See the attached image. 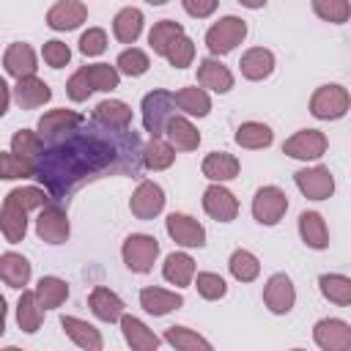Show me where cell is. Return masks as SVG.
<instances>
[{"label":"cell","instance_id":"cell-10","mask_svg":"<svg viewBox=\"0 0 351 351\" xmlns=\"http://www.w3.org/2000/svg\"><path fill=\"white\" fill-rule=\"evenodd\" d=\"M90 304H93V313L99 315V318H104V321H115L118 315H121V299L115 296V293H110V291H96L93 293V299H90Z\"/></svg>","mask_w":351,"mask_h":351},{"label":"cell","instance_id":"cell-34","mask_svg":"<svg viewBox=\"0 0 351 351\" xmlns=\"http://www.w3.org/2000/svg\"><path fill=\"white\" fill-rule=\"evenodd\" d=\"M44 58H47L52 66H60V63H66V60H69V49H66L60 41H49V44H47V49H44Z\"/></svg>","mask_w":351,"mask_h":351},{"label":"cell","instance_id":"cell-13","mask_svg":"<svg viewBox=\"0 0 351 351\" xmlns=\"http://www.w3.org/2000/svg\"><path fill=\"white\" fill-rule=\"evenodd\" d=\"M140 22H143V16H140L137 8L121 11L118 19H115V36H118L121 41H134L137 33H140Z\"/></svg>","mask_w":351,"mask_h":351},{"label":"cell","instance_id":"cell-23","mask_svg":"<svg viewBox=\"0 0 351 351\" xmlns=\"http://www.w3.org/2000/svg\"><path fill=\"white\" fill-rule=\"evenodd\" d=\"M206 173L211 176V178H233V173H236V162L230 159V156H225V154H219V156H211L208 162H206Z\"/></svg>","mask_w":351,"mask_h":351},{"label":"cell","instance_id":"cell-4","mask_svg":"<svg viewBox=\"0 0 351 351\" xmlns=\"http://www.w3.org/2000/svg\"><path fill=\"white\" fill-rule=\"evenodd\" d=\"M167 230H170V236H176L186 247H200L203 244V228L197 222H192L189 217H184V214H173L167 219Z\"/></svg>","mask_w":351,"mask_h":351},{"label":"cell","instance_id":"cell-17","mask_svg":"<svg viewBox=\"0 0 351 351\" xmlns=\"http://www.w3.org/2000/svg\"><path fill=\"white\" fill-rule=\"evenodd\" d=\"M189 274H192V261H189L186 255H170V258H167V266H165V277H167L170 282H178V285H184V282L189 280Z\"/></svg>","mask_w":351,"mask_h":351},{"label":"cell","instance_id":"cell-31","mask_svg":"<svg viewBox=\"0 0 351 351\" xmlns=\"http://www.w3.org/2000/svg\"><path fill=\"white\" fill-rule=\"evenodd\" d=\"M197 288H200V293L208 296V299H217V296L225 293V282H222L219 277H214V274H200V277H197Z\"/></svg>","mask_w":351,"mask_h":351},{"label":"cell","instance_id":"cell-38","mask_svg":"<svg viewBox=\"0 0 351 351\" xmlns=\"http://www.w3.org/2000/svg\"><path fill=\"white\" fill-rule=\"evenodd\" d=\"M0 332H3V299H0Z\"/></svg>","mask_w":351,"mask_h":351},{"label":"cell","instance_id":"cell-9","mask_svg":"<svg viewBox=\"0 0 351 351\" xmlns=\"http://www.w3.org/2000/svg\"><path fill=\"white\" fill-rule=\"evenodd\" d=\"M143 304H145L148 313L162 315V313L178 307V304H181V296H176V293H165V291H159V288H156V291L148 288V291H143Z\"/></svg>","mask_w":351,"mask_h":351},{"label":"cell","instance_id":"cell-15","mask_svg":"<svg viewBox=\"0 0 351 351\" xmlns=\"http://www.w3.org/2000/svg\"><path fill=\"white\" fill-rule=\"evenodd\" d=\"M5 66H8V71L11 74H16V77H22V74H30L36 66H33V52L27 49V47H14L11 52H8V58H5Z\"/></svg>","mask_w":351,"mask_h":351},{"label":"cell","instance_id":"cell-6","mask_svg":"<svg viewBox=\"0 0 351 351\" xmlns=\"http://www.w3.org/2000/svg\"><path fill=\"white\" fill-rule=\"evenodd\" d=\"M132 208H134L140 217L156 214V211L162 208V189L154 186V184H143L140 192H137V197L132 200Z\"/></svg>","mask_w":351,"mask_h":351},{"label":"cell","instance_id":"cell-32","mask_svg":"<svg viewBox=\"0 0 351 351\" xmlns=\"http://www.w3.org/2000/svg\"><path fill=\"white\" fill-rule=\"evenodd\" d=\"M27 170H30L27 165H22V162H14L11 156L0 154V178H19V176H25Z\"/></svg>","mask_w":351,"mask_h":351},{"label":"cell","instance_id":"cell-16","mask_svg":"<svg viewBox=\"0 0 351 351\" xmlns=\"http://www.w3.org/2000/svg\"><path fill=\"white\" fill-rule=\"evenodd\" d=\"M321 148H324V140L318 134H313V132H307V134H302V137L288 143L291 156H318Z\"/></svg>","mask_w":351,"mask_h":351},{"label":"cell","instance_id":"cell-25","mask_svg":"<svg viewBox=\"0 0 351 351\" xmlns=\"http://www.w3.org/2000/svg\"><path fill=\"white\" fill-rule=\"evenodd\" d=\"M239 143L244 145H266L271 140V132L266 126H258V123H247L244 129H239Z\"/></svg>","mask_w":351,"mask_h":351},{"label":"cell","instance_id":"cell-39","mask_svg":"<svg viewBox=\"0 0 351 351\" xmlns=\"http://www.w3.org/2000/svg\"><path fill=\"white\" fill-rule=\"evenodd\" d=\"M151 3H165V0H151Z\"/></svg>","mask_w":351,"mask_h":351},{"label":"cell","instance_id":"cell-37","mask_svg":"<svg viewBox=\"0 0 351 351\" xmlns=\"http://www.w3.org/2000/svg\"><path fill=\"white\" fill-rule=\"evenodd\" d=\"M241 3H244V5H250V8H258V5H263L266 0H241Z\"/></svg>","mask_w":351,"mask_h":351},{"label":"cell","instance_id":"cell-20","mask_svg":"<svg viewBox=\"0 0 351 351\" xmlns=\"http://www.w3.org/2000/svg\"><path fill=\"white\" fill-rule=\"evenodd\" d=\"M230 271L239 277V280H252L255 274H258V261L250 255V252H236L233 258H230Z\"/></svg>","mask_w":351,"mask_h":351},{"label":"cell","instance_id":"cell-1","mask_svg":"<svg viewBox=\"0 0 351 351\" xmlns=\"http://www.w3.org/2000/svg\"><path fill=\"white\" fill-rule=\"evenodd\" d=\"M159 247H156V239L151 236H132L123 247V255H126V263L134 269V271H148L151 269V261L156 258Z\"/></svg>","mask_w":351,"mask_h":351},{"label":"cell","instance_id":"cell-21","mask_svg":"<svg viewBox=\"0 0 351 351\" xmlns=\"http://www.w3.org/2000/svg\"><path fill=\"white\" fill-rule=\"evenodd\" d=\"M123 329H126V340H129L132 346H156V343H159V340H156L154 335H148L145 326H143L140 321H134V318H123Z\"/></svg>","mask_w":351,"mask_h":351},{"label":"cell","instance_id":"cell-22","mask_svg":"<svg viewBox=\"0 0 351 351\" xmlns=\"http://www.w3.org/2000/svg\"><path fill=\"white\" fill-rule=\"evenodd\" d=\"M176 36H181V27L173 25V22H165V25H159L156 30H151V44H154L159 52H167V47L176 41Z\"/></svg>","mask_w":351,"mask_h":351},{"label":"cell","instance_id":"cell-8","mask_svg":"<svg viewBox=\"0 0 351 351\" xmlns=\"http://www.w3.org/2000/svg\"><path fill=\"white\" fill-rule=\"evenodd\" d=\"M206 208H208L214 217H219V219H230L233 211H236V203H233L230 192H225V189H219V186H211V189L206 192Z\"/></svg>","mask_w":351,"mask_h":351},{"label":"cell","instance_id":"cell-18","mask_svg":"<svg viewBox=\"0 0 351 351\" xmlns=\"http://www.w3.org/2000/svg\"><path fill=\"white\" fill-rule=\"evenodd\" d=\"M200 80H203L206 85H211L214 90H228V88H230V74H228L225 69H219L217 63H211V60L203 63V74H200Z\"/></svg>","mask_w":351,"mask_h":351},{"label":"cell","instance_id":"cell-7","mask_svg":"<svg viewBox=\"0 0 351 351\" xmlns=\"http://www.w3.org/2000/svg\"><path fill=\"white\" fill-rule=\"evenodd\" d=\"M82 16H85V8H82L80 3H60L58 8H52L49 25L58 27V30H63V27H77V25L82 22Z\"/></svg>","mask_w":351,"mask_h":351},{"label":"cell","instance_id":"cell-33","mask_svg":"<svg viewBox=\"0 0 351 351\" xmlns=\"http://www.w3.org/2000/svg\"><path fill=\"white\" fill-rule=\"evenodd\" d=\"M80 47H82L85 55H99V52L104 49V33H101V30H90V33H85L82 41H80Z\"/></svg>","mask_w":351,"mask_h":351},{"label":"cell","instance_id":"cell-3","mask_svg":"<svg viewBox=\"0 0 351 351\" xmlns=\"http://www.w3.org/2000/svg\"><path fill=\"white\" fill-rule=\"evenodd\" d=\"M282 208H285V197L277 192V189H261L258 192V197H255V217L261 219V222H266V225H274L277 222V217L282 214Z\"/></svg>","mask_w":351,"mask_h":351},{"label":"cell","instance_id":"cell-19","mask_svg":"<svg viewBox=\"0 0 351 351\" xmlns=\"http://www.w3.org/2000/svg\"><path fill=\"white\" fill-rule=\"evenodd\" d=\"M16 96H19V101H25V104H36V101H47V99H49V88H47L44 82L27 80V82H19Z\"/></svg>","mask_w":351,"mask_h":351},{"label":"cell","instance_id":"cell-29","mask_svg":"<svg viewBox=\"0 0 351 351\" xmlns=\"http://www.w3.org/2000/svg\"><path fill=\"white\" fill-rule=\"evenodd\" d=\"M170 137H173V140L178 137V143L186 145V148H192V145L197 143V134L192 132V126H189L186 121H178V118L170 121Z\"/></svg>","mask_w":351,"mask_h":351},{"label":"cell","instance_id":"cell-26","mask_svg":"<svg viewBox=\"0 0 351 351\" xmlns=\"http://www.w3.org/2000/svg\"><path fill=\"white\" fill-rule=\"evenodd\" d=\"M38 296H41L44 304H55L58 299L66 296V285L60 280H55V277H47V280L38 282Z\"/></svg>","mask_w":351,"mask_h":351},{"label":"cell","instance_id":"cell-28","mask_svg":"<svg viewBox=\"0 0 351 351\" xmlns=\"http://www.w3.org/2000/svg\"><path fill=\"white\" fill-rule=\"evenodd\" d=\"M118 66H121V71H126V74H143L145 66H148V60H145L143 52L132 49V52H123V55L118 58Z\"/></svg>","mask_w":351,"mask_h":351},{"label":"cell","instance_id":"cell-30","mask_svg":"<svg viewBox=\"0 0 351 351\" xmlns=\"http://www.w3.org/2000/svg\"><path fill=\"white\" fill-rule=\"evenodd\" d=\"M99 118H110V123L115 121V123H126L129 121V110L123 107V104H118V101H104V104H99V112H96Z\"/></svg>","mask_w":351,"mask_h":351},{"label":"cell","instance_id":"cell-27","mask_svg":"<svg viewBox=\"0 0 351 351\" xmlns=\"http://www.w3.org/2000/svg\"><path fill=\"white\" fill-rule=\"evenodd\" d=\"M178 101L184 104V110L186 112H192V115H206L208 112V99L200 93V90H186V93H181L178 96Z\"/></svg>","mask_w":351,"mask_h":351},{"label":"cell","instance_id":"cell-35","mask_svg":"<svg viewBox=\"0 0 351 351\" xmlns=\"http://www.w3.org/2000/svg\"><path fill=\"white\" fill-rule=\"evenodd\" d=\"M184 5H186L189 14H195V16H206L208 11H214L217 0H184Z\"/></svg>","mask_w":351,"mask_h":351},{"label":"cell","instance_id":"cell-5","mask_svg":"<svg viewBox=\"0 0 351 351\" xmlns=\"http://www.w3.org/2000/svg\"><path fill=\"white\" fill-rule=\"evenodd\" d=\"M266 302H269V307H271L274 313H285V310H291V302H293L291 280L282 277V274L271 277V282H269V288H266Z\"/></svg>","mask_w":351,"mask_h":351},{"label":"cell","instance_id":"cell-24","mask_svg":"<svg viewBox=\"0 0 351 351\" xmlns=\"http://www.w3.org/2000/svg\"><path fill=\"white\" fill-rule=\"evenodd\" d=\"M302 233L307 239V244L313 247H324V230H321V217L318 214H302Z\"/></svg>","mask_w":351,"mask_h":351},{"label":"cell","instance_id":"cell-36","mask_svg":"<svg viewBox=\"0 0 351 351\" xmlns=\"http://www.w3.org/2000/svg\"><path fill=\"white\" fill-rule=\"evenodd\" d=\"M5 101H8V93H5V82L0 80V115L5 112Z\"/></svg>","mask_w":351,"mask_h":351},{"label":"cell","instance_id":"cell-12","mask_svg":"<svg viewBox=\"0 0 351 351\" xmlns=\"http://www.w3.org/2000/svg\"><path fill=\"white\" fill-rule=\"evenodd\" d=\"M38 233L47 236L52 244H58V241L69 233V225H66V219L60 217V211H47V214H41V219H38Z\"/></svg>","mask_w":351,"mask_h":351},{"label":"cell","instance_id":"cell-11","mask_svg":"<svg viewBox=\"0 0 351 351\" xmlns=\"http://www.w3.org/2000/svg\"><path fill=\"white\" fill-rule=\"evenodd\" d=\"M0 274H3L14 288H19V285L27 280L30 266H27V261L19 258V255H5V258L0 261Z\"/></svg>","mask_w":351,"mask_h":351},{"label":"cell","instance_id":"cell-2","mask_svg":"<svg viewBox=\"0 0 351 351\" xmlns=\"http://www.w3.org/2000/svg\"><path fill=\"white\" fill-rule=\"evenodd\" d=\"M241 38H244V22H239V19H233V16L222 19L219 25H214V27L208 30V47H211L214 52H228V49H233L236 41H241Z\"/></svg>","mask_w":351,"mask_h":351},{"label":"cell","instance_id":"cell-14","mask_svg":"<svg viewBox=\"0 0 351 351\" xmlns=\"http://www.w3.org/2000/svg\"><path fill=\"white\" fill-rule=\"evenodd\" d=\"M299 186L304 192H310L313 197H324L332 192V178L326 176V170H315V173H299Z\"/></svg>","mask_w":351,"mask_h":351}]
</instances>
